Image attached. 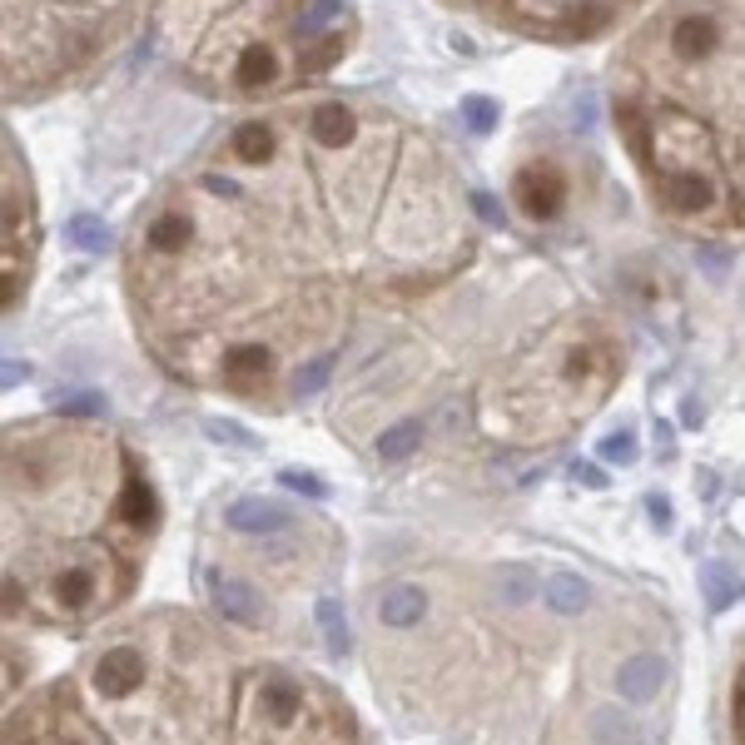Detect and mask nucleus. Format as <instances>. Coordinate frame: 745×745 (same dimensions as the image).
<instances>
[{
    "label": "nucleus",
    "mask_w": 745,
    "mask_h": 745,
    "mask_svg": "<svg viewBox=\"0 0 745 745\" xmlns=\"http://www.w3.org/2000/svg\"><path fill=\"white\" fill-rule=\"evenodd\" d=\"M477 258L443 145L353 95L278 99L209 139L135 214V333L184 387L248 403L338 358L368 304L443 288Z\"/></svg>",
    "instance_id": "obj_1"
},
{
    "label": "nucleus",
    "mask_w": 745,
    "mask_h": 745,
    "mask_svg": "<svg viewBox=\"0 0 745 745\" xmlns=\"http://www.w3.org/2000/svg\"><path fill=\"white\" fill-rule=\"evenodd\" d=\"M159 502L139 453L75 413L6 427V606L45 626L115 611L145 572Z\"/></svg>",
    "instance_id": "obj_2"
},
{
    "label": "nucleus",
    "mask_w": 745,
    "mask_h": 745,
    "mask_svg": "<svg viewBox=\"0 0 745 745\" xmlns=\"http://www.w3.org/2000/svg\"><path fill=\"white\" fill-rule=\"evenodd\" d=\"M611 119L651 204L745 234V0H666L611 55Z\"/></svg>",
    "instance_id": "obj_3"
},
{
    "label": "nucleus",
    "mask_w": 745,
    "mask_h": 745,
    "mask_svg": "<svg viewBox=\"0 0 745 745\" xmlns=\"http://www.w3.org/2000/svg\"><path fill=\"white\" fill-rule=\"evenodd\" d=\"M348 0H155V45L189 89L224 105H278L348 60Z\"/></svg>",
    "instance_id": "obj_4"
},
{
    "label": "nucleus",
    "mask_w": 745,
    "mask_h": 745,
    "mask_svg": "<svg viewBox=\"0 0 745 745\" xmlns=\"http://www.w3.org/2000/svg\"><path fill=\"white\" fill-rule=\"evenodd\" d=\"M95 721L119 745H209L224 675L194 616H149L85 666Z\"/></svg>",
    "instance_id": "obj_5"
},
{
    "label": "nucleus",
    "mask_w": 745,
    "mask_h": 745,
    "mask_svg": "<svg viewBox=\"0 0 745 745\" xmlns=\"http://www.w3.org/2000/svg\"><path fill=\"white\" fill-rule=\"evenodd\" d=\"M621 377V348L596 318H562L536 338L532 353L512 358L482 397L487 423L522 443H552L586 423Z\"/></svg>",
    "instance_id": "obj_6"
},
{
    "label": "nucleus",
    "mask_w": 745,
    "mask_h": 745,
    "mask_svg": "<svg viewBox=\"0 0 745 745\" xmlns=\"http://www.w3.org/2000/svg\"><path fill=\"white\" fill-rule=\"evenodd\" d=\"M139 6L145 0H6L0 25L6 99L40 105L95 79L139 25Z\"/></svg>",
    "instance_id": "obj_7"
},
{
    "label": "nucleus",
    "mask_w": 745,
    "mask_h": 745,
    "mask_svg": "<svg viewBox=\"0 0 745 745\" xmlns=\"http://www.w3.org/2000/svg\"><path fill=\"white\" fill-rule=\"evenodd\" d=\"M234 745H353L348 705L323 681L258 666L234 685Z\"/></svg>",
    "instance_id": "obj_8"
},
{
    "label": "nucleus",
    "mask_w": 745,
    "mask_h": 745,
    "mask_svg": "<svg viewBox=\"0 0 745 745\" xmlns=\"http://www.w3.org/2000/svg\"><path fill=\"white\" fill-rule=\"evenodd\" d=\"M462 15H477L487 25L522 40H546V45H576L596 40L631 20L651 0H447Z\"/></svg>",
    "instance_id": "obj_9"
},
{
    "label": "nucleus",
    "mask_w": 745,
    "mask_h": 745,
    "mask_svg": "<svg viewBox=\"0 0 745 745\" xmlns=\"http://www.w3.org/2000/svg\"><path fill=\"white\" fill-rule=\"evenodd\" d=\"M6 745H119L89 705L75 701L70 685H50L30 705L10 711Z\"/></svg>",
    "instance_id": "obj_10"
},
{
    "label": "nucleus",
    "mask_w": 745,
    "mask_h": 745,
    "mask_svg": "<svg viewBox=\"0 0 745 745\" xmlns=\"http://www.w3.org/2000/svg\"><path fill=\"white\" fill-rule=\"evenodd\" d=\"M35 254H40L35 194H30V174L15 155V139L6 135V313H15L25 304Z\"/></svg>",
    "instance_id": "obj_11"
},
{
    "label": "nucleus",
    "mask_w": 745,
    "mask_h": 745,
    "mask_svg": "<svg viewBox=\"0 0 745 745\" xmlns=\"http://www.w3.org/2000/svg\"><path fill=\"white\" fill-rule=\"evenodd\" d=\"M209 592H214V606H219V616H224V621H234V626H264V602H258V592L248 582L214 572V576H209Z\"/></svg>",
    "instance_id": "obj_12"
},
{
    "label": "nucleus",
    "mask_w": 745,
    "mask_h": 745,
    "mask_svg": "<svg viewBox=\"0 0 745 745\" xmlns=\"http://www.w3.org/2000/svg\"><path fill=\"white\" fill-rule=\"evenodd\" d=\"M224 522L234 526V532L268 536V532H284V526L294 522V512H288V507H278V502H268V497H238V502L224 512Z\"/></svg>",
    "instance_id": "obj_13"
},
{
    "label": "nucleus",
    "mask_w": 745,
    "mask_h": 745,
    "mask_svg": "<svg viewBox=\"0 0 745 745\" xmlns=\"http://www.w3.org/2000/svg\"><path fill=\"white\" fill-rule=\"evenodd\" d=\"M661 681H666V661L661 656H631V661H621L616 666V695L621 701H651L656 691H661Z\"/></svg>",
    "instance_id": "obj_14"
},
{
    "label": "nucleus",
    "mask_w": 745,
    "mask_h": 745,
    "mask_svg": "<svg viewBox=\"0 0 745 745\" xmlns=\"http://www.w3.org/2000/svg\"><path fill=\"white\" fill-rule=\"evenodd\" d=\"M423 611H427V592H423V586H413V582L393 586V592L377 602V616H383V626H393V631L417 626V621H423Z\"/></svg>",
    "instance_id": "obj_15"
},
{
    "label": "nucleus",
    "mask_w": 745,
    "mask_h": 745,
    "mask_svg": "<svg viewBox=\"0 0 745 745\" xmlns=\"http://www.w3.org/2000/svg\"><path fill=\"white\" fill-rule=\"evenodd\" d=\"M542 596H546V606H552L556 616H576V611H586V596H592V586H586L576 572H556V576H546Z\"/></svg>",
    "instance_id": "obj_16"
},
{
    "label": "nucleus",
    "mask_w": 745,
    "mask_h": 745,
    "mask_svg": "<svg viewBox=\"0 0 745 745\" xmlns=\"http://www.w3.org/2000/svg\"><path fill=\"white\" fill-rule=\"evenodd\" d=\"M492 592L502 596L507 606L532 602V596H536V572H526V566H517V562H502L492 572Z\"/></svg>",
    "instance_id": "obj_17"
},
{
    "label": "nucleus",
    "mask_w": 745,
    "mask_h": 745,
    "mask_svg": "<svg viewBox=\"0 0 745 745\" xmlns=\"http://www.w3.org/2000/svg\"><path fill=\"white\" fill-rule=\"evenodd\" d=\"M701 592H705V606H711V611H725V606L741 596V582H735L721 562H701Z\"/></svg>",
    "instance_id": "obj_18"
},
{
    "label": "nucleus",
    "mask_w": 745,
    "mask_h": 745,
    "mask_svg": "<svg viewBox=\"0 0 745 745\" xmlns=\"http://www.w3.org/2000/svg\"><path fill=\"white\" fill-rule=\"evenodd\" d=\"M417 443H423V423H417V417H407V423L387 427V433L377 437V457H383V462H403V457L417 453Z\"/></svg>",
    "instance_id": "obj_19"
},
{
    "label": "nucleus",
    "mask_w": 745,
    "mask_h": 745,
    "mask_svg": "<svg viewBox=\"0 0 745 745\" xmlns=\"http://www.w3.org/2000/svg\"><path fill=\"white\" fill-rule=\"evenodd\" d=\"M65 234L75 238V248H85V254H105L109 248V224L105 219H95V214H75Z\"/></svg>",
    "instance_id": "obj_20"
},
{
    "label": "nucleus",
    "mask_w": 745,
    "mask_h": 745,
    "mask_svg": "<svg viewBox=\"0 0 745 745\" xmlns=\"http://www.w3.org/2000/svg\"><path fill=\"white\" fill-rule=\"evenodd\" d=\"M318 626H323L328 656H338V661H343V656H348V626H343V611H338L333 596H323V602H318Z\"/></svg>",
    "instance_id": "obj_21"
},
{
    "label": "nucleus",
    "mask_w": 745,
    "mask_h": 745,
    "mask_svg": "<svg viewBox=\"0 0 745 745\" xmlns=\"http://www.w3.org/2000/svg\"><path fill=\"white\" fill-rule=\"evenodd\" d=\"M333 363L338 358H313V363H304L294 373V387H288V397H313V393H323V383H328V373H333Z\"/></svg>",
    "instance_id": "obj_22"
},
{
    "label": "nucleus",
    "mask_w": 745,
    "mask_h": 745,
    "mask_svg": "<svg viewBox=\"0 0 745 745\" xmlns=\"http://www.w3.org/2000/svg\"><path fill=\"white\" fill-rule=\"evenodd\" d=\"M462 119H467V129H472V135H487V129L497 125V99L467 95V99H462Z\"/></svg>",
    "instance_id": "obj_23"
},
{
    "label": "nucleus",
    "mask_w": 745,
    "mask_h": 745,
    "mask_svg": "<svg viewBox=\"0 0 745 745\" xmlns=\"http://www.w3.org/2000/svg\"><path fill=\"white\" fill-rule=\"evenodd\" d=\"M602 457L606 462H616V467H631L636 462V443H631V433H611L602 443Z\"/></svg>",
    "instance_id": "obj_24"
},
{
    "label": "nucleus",
    "mask_w": 745,
    "mask_h": 745,
    "mask_svg": "<svg viewBox=\"0 0 745 745\" xmlns=\"http://www.w3.org/2000/svg\"><path fill=\"white\" fill-rule=\"evenodd\" d=\"M695 264H701L711 278H725V274H731V254H725V248H715V244H701V248H695Z\"/></svg>",
    "instance_id": "obj_25"
},
{
    "label": "nucleus",
    "mask_w": 745,
    "mask_h": 745,
    "mask_svg": "<svg viewBox=\"0 0 745 745\" xmlns=\"http://www.w3.org/2000/svg\"><path fill=\"white\" fill-rule=\"evenodd\" d=\"M278 482L288 487V492H308V497H328V487L318 482L313 472H298V467H288V472H278Z\"/></svg>",
    "instance_id": "obj_26"
},
{
    "label": "nucleus",
    "mask_w": 745,
    "mask_h": 745,
    "mask_svg": "<svg viewBox=\"0 0 745 745\" xmlns=\"http://www.w3.org/2000/svg\"><path fill=\"white\" fill-rule=\"evenodd\" d=\"M572 115H576V129H592V125H596V95H582V99H576Z\"/></svg>",
    "instance_id": "obj_27"
},
{
    "label": "nucleus",
    "mask_w": 745,
    "mask_h": 745,
    "mask_svg": "<svg viewBox=\"0 0 745 745\" xmlns=\"http://www.w3.org/2000/svg\"><path fill=\"white\" fill-rule=\"evenodd\" d=\"M646 507H651V522L666 532V526H671V502H666L661 492H651V497H646Z\"/></svg>",
    "instance_id": "obj_28"
},
{
    "label": "nucleus",
    "mask_w": 745,
    "mask_h": 745,
    "mask_svg": "<svg viewBox=\"0 0 745 745\" xmlns=\"http://www.w3.org/2000/svg\"><path fill=\"white\" fill-rule=\"evenodd\" d=\"M735 741L745 745V671H741V681H735Z\"/></svg>",
    "instance_id": "obj_29"
},
{
    "label": "nucleus",
    "mask_w": 745,
    "mask_h": 745,
    "mask_svg": "<svg viewBox=\"0 0 745 745\" xmlns=\"http://www.w3.org/2000/svg\"><path fill=\"white\" fill-rule=\"evenodd\" d=\"M204 427H209L214 437H224V443H244V433H238L234 423H204Z\"/></svg>",
    "instance_id": "obj_30"
},
{
    "label": "nucleus",
    "mask_w": 745,
    "mask_h": 745,
    "mask_svg": "<svg viewBox=\"0 0 745 745\" xmlns=\"http://www.w3.org/2000/svg\"><path fill=\"white\" fill-rule=\"evenodd\" d=\"M576 477H582V482H586V487H606V477H602V472H596V467H586V462H582V467H576Z\"/></svg>",
    "instance_id": "obj_31"
},
{
    "label": "nucleus",
    "mask_w": 745,
    "mask_h": 745,
    "mask_svg": "<svg viewBox=\"0 0 745 745\" xmlns=\"http://www.w3.org/2000/svg\"><path fill=\"white\" fill-rule=\"evenodd\" d=\"M681 417H685V423H701V403H695V397H685V407H681Z\"/></svg>",
    "instance_id": "obj_32"
},
{
    "label": "nucleus",
    "mask_w": 745,
    "mask_h": 745,
    "mask_svg": "<svg viewBox=\"0 0 745 745\" xmlns=\"http://www.w3.org/2000/svg\"><path fill=\"white\" fill-rule=\"evenodd\" d=\"M626 745H641V741H626Z\"/></svg>",
    "instance_id": "obj_33"
}]
</instances>
